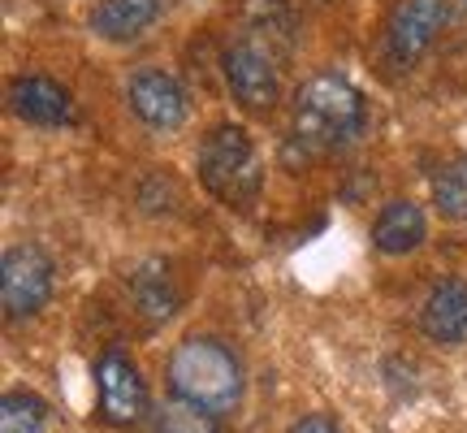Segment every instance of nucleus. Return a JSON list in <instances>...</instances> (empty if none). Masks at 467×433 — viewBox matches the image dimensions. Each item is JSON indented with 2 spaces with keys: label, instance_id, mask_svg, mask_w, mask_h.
<instances>
[{
  "label": "nucleus",
  "instance_id": "obj_14",
  "mask_svg": "<svg viewBox=\"0 0 467 433\" xmlns=\"http://www.w3.org/2000/svg\"><path fill=\"white\" fill-rule=\"evenodd\" d=\"M48 420V403L26 390H9L0 399V433H44Z\"/></svg>",
  "mask_w": 467,
  "mask_h": 433
},
{
  "label": "nucleus",
  "instance_id": "obj_12",
  "mask_svg": "<svg viewBox=\"0 0 467 433\" xmlns=\"http://www.w3.org/2000/svg\"><path fill=\"white\" fill-rule=\"evenodd\" d=\"M156 17H161V0H100V9L91 14V31L100 39L126 44L139 39Z\"/></svg>",
  "mask_w": 467,
  "mask_h": 433
},
{
  "label": "nucleus",
  "instance_id": "obj_11",
  "mask_svg": "<svg viewBox=\"0 0 467 433\" xmlns=\"http://www.w3.org/2000/svg\"><path fill=\"white\" fill-rule=\"evenodd\" d=\"M424 234H429L424 213H420L411 200H394V204H385L381 216H377L372 243H377V251H385V256H407V251H416L420 243H424Z\"/></svg>",
  "mask_w": 467,
  "mask_h": 433
},
{
  "label": "nucleus",
  "instance_id": "obj_5",
  "mask_svg": "<svg viewBox=\"0 0 467 433\" xmlns=\"http://www.w3.org/2000/svg\"><path fill=\"white\" fill-rule=\"evenodd\" d=\"M221 74H225V87L234 91V100L243 109H273L277 104V91H282L277 61L260 44H251V39L230 44L221 52Z\"/></svg>",
  "mask_w": 467,
  "mask_h": 433
},
{
  "label": "nucleus",
  "instance_id": "obj_7",
  "mask_svg": "<svg viewBox=\"0 0 467 433\" xmlns=\"http://www.w3.org/2000/svg\"><path fill=\"white\" fill-rule=\"evenodd\" d=\"M451 22V5L446 0H402L389 26H385V44H389V57L411 66L420 52L433 48V39L441 35V26Z\"/></svg>",
  "mask_w": 467,
  "mask_h": 433
},
{
  "label": "nucleus",
  "instance_id": "obj_4",
  "mask_svg": "<svg viewBox=\"0 0 467 433\" xmlns=\"http://www.w3.org/2000/svg\"><path fill=\"white\" fill-rule=\"evenodd\" d=\"M52 295V260L39 248L22 243L9 248L0 260V303L5 317H35Z\"/></svg>",
  "mask_w": 467,
  "mask_h": 433
},
{
  "label": "nucleus",
  "instance_id": "obj_3",
  "mask_svg": "<svg viewBox=\"0 0 467 433\" xmlns=\"http://www.w3.org/2000/svg\"><path fill=\"white\" fill-rule=\"evenodd\" d=\"M200 178L203 186L230 208H247L260 186H265V169H260V152L251 143V134L243 126H217L208 131L200 148Z\"/></svg>",
  "mask_w": 467,
  "mask_h": 433
},
{
  "label": "nucleus",
  "instance_id": "obj_2",
  "mask_svg": "<svg viewBox=\"0 0 467 433\" xmlns=\"http://www.w3.org/2000/svg\"><path fill=\"white\" fill-rule=\"evenodd\" d=\"M169 385L178 399L221 417L234 412L243 399V364L217 338H186L169 355Z\"/></svg>",
  "mask_w": 467,
  "mask_h": 433
},
{
  "label": "nucleus",
  "instance_id": "obj_13",
  "mask_svg": "<svg viewBox=\"0 0 467 433\" xmlns=\"http://www.w3.org/2000/svg\"><path fill=\"white\" fill-rule=\"evenodd\" d=\"M134 303L143 308L148 321H169L178 312V286H173L169 265L151 260V265H143L134 273Z\"/></svg>",
  "mask_w": 467,
  "mask_h": 433
},
{
  "label": "nucleus",
  "instance_id": "obj_10",
  "mask_svg": "<svg viewBox=\"0 0 467 433\" xmlns=\"http://www.w3.org/2000/svg\"><path fill=\"white\" fill-rule=\"evenodd\" d=\"M420 325L433 343H463L467 338V282H437L420 308Z\"/></svg>",
  "mask_w": 467,
  "mask_h": 433
},
{
  "label": "nucleus",
  "instance_id": "obj_16",
  "mask_svg": "<svg viewBox=\"0 0 467 433\" xmlns=\"http://www.w3.org/2000/svg\"><path fill=\"white\" fill-rule=\"evenodd\" d=\"M433 204L454 221H467V156L451 161L433 178Z\"/></svg>",
  "mask_w": 467,
  "mask_h": 433
},
{
  "label": "nucleus",
  "instance_id": "obj_15",
  "mask_svg": "<svg viewBox=\"0 0 467 433\" xmlns=\"http://www.w3.org/2000/svg\"><path fill=\"white\" fill-rule=\"evenodd\" d=\"M151 433H221L217 417L203 412L186 399H169L165 407H156V420H151Z\"/></svg>",
  "mask_w": 467,
  "mask_h": 433
},
{
  "label": "nucleus",
  "instance_id": "obj_1",
  "mask_svg": "<svg viewBox=\"0 0 467 433\" xmlns=\"http://www.w3.org/2000/svg\"><path fill=\"white\" fill-rule=\"evenodd\" d=\"M368 104L342 74H312L295 91V139L303 152H329L364 131Z\"/></svg>",
  "mask_w": 467,
  "mask_h": 433
},
{
  "label": "nucleus",
  "instance_id": "obj_9",
  "mask_svg": "<svg viewBox=\"0 0 467 433\" xmlns=\"http://www.w3.org/2000/svg\"><path fill=\"white\" fill-rule=\"evenodd\" d=\"M9 100H14V113L31 126H69L74 121V100L61 83H52L44 74H22L9 87Z\"/></svg>",
  "mask_w": 467,
  "mask_h": 433
},
{
  "label": "nucleus",
  "instance_id": "obj_8",
  "mask_svg": "<svg viewBox=\"0 0 467 433\" xmlns=\"http://www.w3.org/2000/svg\"><path fill=\"white\" fill-rule=\"evenodd\" d=\"M130 109L151 131H178L186 121V91L165 69H139L130 79Z\"/></svg>",
  "mask_w": 467,
  "mask_h": 433
},
{
  "label": "nucleus",
  "instance_id": "obj_6",
  "mask_svg": "<svg viewBox=\"0 0 467 433\" xmlns=\"http://www.w3.org/2000/svg\"><path fill=\"white\" fill-rule=\"evenodd\" d=\"M96 395H100V412L109 425H134L148 412V385L139 377L130 355L109 351L96 360Z\"/></svg>",
  "mask_w": 467,
  "mask_h": 433
},
{
  "label": "nucleus",
  "instance_id": "obj_17",
  "mask_svg": "<svg viewBox=\"0 0 467 433\" xmlns=\"http://www.w3.org/2000/svg\"><path fill=\"white\" fill-rule=\"evenodd\" d=\"M290 433H342V429H337V420H329V417H303Z\"/></svg>",
  "mask_w": 467,
  "mask_h": 433
}]
</instances>
